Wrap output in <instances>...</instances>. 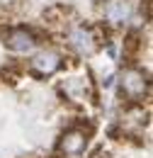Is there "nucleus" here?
Returning <instances> with one entry per match:
<instances>
[{
  "instance_id": "obj_1",
  "label": "nucleus",
  "mask_w": 153,
  "mask_h": 158,
  "mask_svg": "<svg viewBox=\"0 0 153 158\" xmlns=\"http://www.w3.org/2000/svg\"><path fill=\"white\" fill-rule=\"evenodd\" d=\"M117 85H119V93L122 98L126 100L129 105H141L143 98H148L151 93V78L143 68L139 66H126L119 78H117Z\"/></svg>"
},
{
  "instance_id": "obj_2",
  "label": "nucleus",
  "mask_w": 153,
  "mask_h": 158,
  "mask_svg": "<svg viewBox=\"0 0 153 158\" xmlns=\"http://www.w3.org/2000/svg\"><path fill=\"white\" fill-rule=\"evenodd\" d=\"M39 34L32 27H10L2 32V46L15 56H29L39 49Z\"/></svg>"
},
{
  "instance_id": "obj_3",
  "label": "nucleus",
  "mask_w": 153,
  "mask_h": 158,
  "mask_svg": "<svg viewBox=\"0 0 153 158\" xmlns=\"http://www.w3.org/2000/svg\"><path fill=\"white\" fill-rule=\"evenodd\" d=\"M63 63H66V59L61 51L51 49V46H41L34 54H29V73L34 78H51L63 68Z\"/></svg>"
},
{
  "instance_id": "obj_4",
  "label": "nucleus",
  "mask_w": 153,
  "mask_h": 158,
  "mask_svg": "<svg viewBox=\"0 0 153 158\" xmlns=\"http://www.w3.org/2000/svg\"><path fill=\"white\" fill-rule=\"evenodd\" d=\"M66 46H68L76 56H80V59H90L97 49H100V39H97L95 29H90V27H85V24H76V27H71L68 34H66Z\"/></svg>"
},
{
  "instance_id": "obj_5",
  "label": "nucleus",
  "mask_w": 153,
  "mask_h": 158,
  "mask_svg": "<svg viewBox=\"0 0 153 158\" xmlns=\"http://www.w3.org/2000/svg\"><path fill=\"white\" fill-rule=\"evenodd\" d=\"M88 143H90V129L73 124L71 129H66V131L61 134V139H58V143H56V151L61 156L76 158V156H83V153H85Z\"/></svg>"
},
{
  "instance_id": "obj_6",
  "label": "nucleus",
  "mask_w": 153,
  "mask_h": 158,
  "mask_svg": "<svg viewBox=\"0 0 153 158\" xmlns=\"http://www.w3.org/2000/svg\"><path fill=\"white\" fill-rule=\"evenodd\" d=\"M134 20V7L129 0H107L102 7V22L112 29L129 27V22Z\"/></svg>"
},
{
  "instance_id": "obj_7",
  "label": "nucleus",
  "mask_w": 153,
  "mask_h": 158,
  "mask_svg": "<svg viewBox=\"0 0 153 158\" xmlns=\"http://www.w3.org/2000/svg\"><path fill=\"white\" fill-rule=\"evenodd\" d=\"M105 51H107V56H110L112 61L119 59V49H117V44H114V41H107V44H105Z\"/></svg>"
},
{
  "instance_id": "obj_8",
  "label": "nucleus",
  "mask_w": 153,
  "mask_h": 158,
  "mask_svg": "<svg viewBox=\"0 0 153 158\" xmlns=\"http://www.w3.org/2000/svg\"><path fill=\"white\" fill-rule=\"evenodd\" d=\"M114 83H117V76H114V73H110V76H105V78H102V88H105V90H110Z\"/></svg>"
},
{
  "instance_id": "obj_9",
  "label": "nucleus",
  "mask_w": 153,
  "mask_h": 158,
  "mask_svg": "<svg viewBox=\"0 0 153 158\" xmlns=\"http://www.w3.org/2000/svg\"><path fill=\"white\" fill-rule=\"evenodd\" d=\"M90 158H110V153H107L105 148H97V151H95V153H93Z\"/></svg>"
},
{
  "instance_id": "obj_10",
  "label": "nucleus",
  "mask_w": 153,
  "mask_h": 158,
  "mask_svg": "<svg viewBox=\"0 0 153 158\" xmlns=\"http://www.w3.org/2000/svg\"><path fill=\"white\" fill-rule=\"evenodd\" d=\"M0 2H12V0H0Z\"/></svg>"
}]
</instances>
